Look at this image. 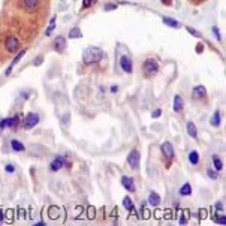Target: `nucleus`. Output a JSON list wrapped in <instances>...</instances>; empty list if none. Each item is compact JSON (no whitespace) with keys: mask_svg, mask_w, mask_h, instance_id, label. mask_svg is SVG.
Wrapping results in <instances>:
<instances>
[{"mask_svg":"<svg viewBox=\"0 0 226 226\" xmlns=\"http://www.w3.org/2000/svg\"><path fill=\"white\" fill-rule=\"evenodd\" d=\"M3 220H5V213H3V210H0V225L3 223Z\"/></svg>","mask_w":226,"mask_h":226,"instance_id":"ea45409f","label":"nucleus"},{"mask_svg":"<svg viewBox=\"0 0 226 226\" xmlns=\"http://www.w3.org/2000/svg\"><path fill=\"white\" fill-rule=\"evenodd\" d=\"M187 133L190 135V138H193V139H198V127H196V124L193 121H187Z\"/></svg>","mask_w":226,"mask_h":226,"instance_id":"6ab92c4d","label":"nucleus"},{"mask_svg":"<svg viewBox=\"0 0 226 226\" xmlns=\"http://www.w3.org/2000/svg\"><path fill=\"white\" fill-rule=\"evenodd\" d=\"M160 201H162V198H160V195L157 192H150V195L147 198V202L151 205V207H159L160 205Z\"/></svg>","mask_w":226,"mask_h":226,"instance_id":"2eb2a0df","label":"nucleus"},{"mask_svg":"<svg viewBox=\"0 0 226 226\" xmlns=\"http://www.w3.org/2000/svg\"><path fill=\"white\" fill-rule=\"evenodd\" d=\"M23 118L21 114H14L12 117H5L0 120V129L5 130V129H12V130H17L18 126L21 124Z\"/></svg>","mask_w":226,"mask_h":226,"instance_id":"f03ea898","label":"nucleus"},{"mask_svg":"<svg viewBox=\"0 0 226 226\" xmlns=\"http://www.w3.org/2000/svg\"><path fill=\"white\" fill-rule=\"evenodd\" d=\"M112 9H117V5L115 3H108L105 6V11H112Z\"/></svg>","mask_w":226,"mask_h":226,"instance_id":"4c0bfd02","label":"nucleus"},{"mask_svg":"<svg viewBox=\"0 0 226 226\" xmlns=\"http://www.w3.org/2000/svg\"><path fill=\"white\" fill-rule=\"evenodd\" d=\"M103 51L97 46H89L82 51V61L85 65H96L103 58Z\"/></svg>","mask_w":226,"mask_h":226,"instance_id":"f257e3e1","label":"nucleus"},{"mask_svg":"<svg viewBox=\"0 0 226 226\" xmlns=\"http://www.w3.org/2000/svg\"><path fill=\"white\" fill-rule=\"evenodd\" d=\"M34 225H36V226H45V222H36Z\"/></svg>","mask_w":226,"mask_h":226,"instance_id":"c03bdc74","label":"nucleus"},{"mask_svg":"<svg viewBox=\"0 0 226 226\" xmlns=\"http://www.w3.org/2000/svg\"><path fill=\"white\" fill-rule=\"evenodd\" d=\"M160 2H162L163 5H166V6H169V5L172 3V0H160Z\"/></svg>","mask_w":226,"mask_h":226,"instance_id":"37998d69","label":"nucleus"},{"mask_svg":"<svg viewBox=\"0 0 226 226\" xmlns=\"http://www.w3.org/2000/svg\"><path fill=\"white\" fill-rule=\"evenodd\" d=\"M178 225H181V226H183V225H187V216H186V214H181V216H180Z\"/></svg>","mask_w":226,"mask_h":226,"instance_id":"72a5a7b5","label":"nucleus"},{"mask_svg":"<svg viewBox=\"0 0 226 226\" xmlns=\"http://www.w3.org/2000/svg\"><path fill=\"white\" fill-rule=\"evenodd\" d=\"M11 148L14 150L15 153H24L26 151V147H24V144L18 139H11Z\"/></svg>","mask_w":226,"mask_h":226,"instance_id":"a211bd4d","label":"nucleus"},{"mask_svg":"<svg viewBox=\"0 0 226 226\" xmlns=\"http://www.w3.org/2000/svg\"><path fill=\"white\" fill-rule=\"evenodd\" d=\"M213 33H214V36L217 37V41H222V36H220V32L217 27H213Z\"/></svg>","mask_w":226,"mask_h":226,"instance_id":"e433bc0d","label":"nucleus"},{"mask_svg":"<svg viewBox=\"0 0 226 226\" xmlns=\"http://www.w3.org/2000/svg\"><path fill=\"white\" fill-rule=\"evenodd\" d=\"M54 27H56V15L51 18V21H49V26H48V29H46V32H45V36H49L53 33V30H54Z\"/></svg>","mask_w":226,"mask_h":226,"instance_id":"cd10ccee","label":"nucleus"},{"mask_svg":"<svg viewBox=\"0 0 226 226\" xmlns=\"http://www.w3.org/2000/svg\"><path fill=\"white\" fill-rule=\"evenodd\" d=\"M87 216H89V219H93L94 217V208L93 207L89 208V211H87Z\"/></svg>","mask_w":226,"mask_h":226,"instance_id":"58836bf2","label":"nucleus"},{"mask_svg":"<svg viewBox=\"0 0 226 226\" xmlns=\"http://www.w3.org/2000/svg\"><path fill=\"white\" fill-rule=\"evenodd\" d=\"M39 121H41L39 114H36V112H29V114H26V117L23 118L21 124H23V129L30 130L34 126H37V123H39Z\"/></svg>","mask_w":226,"mask_h":226,"instance_id":"20e7f679","label":"nucleus"},{"mask_svg":"<svg viewBox=\"0 0 226 226\" xmlns=\"http://www.w3.org/2000/svg\"><path fill=\"white\" fill-rule=\"evenodd\" d=\"M121 186H123L127 192H130V193H133V192L136 190V187H135V180H133L132 177H129V175H123V177H121Z\"/></svg>","mask_w":226,"mask_h":226,"instance_id":"9b49d317","label":"nucleus"},{"mask_svg":"<svg viewBox=\"0 0 226 226\" xmlns=\"http://www.w3.org/2000/svg\"><path fill=\"white\" fill-rule=\"evenodd\" d=\"M118 66L124 73H132L133 72V63H132V58L127 54H123L118 57Z\"/></svg>","mask_w":226,"mask_h":226,"instance_id":"423d86ee","label":"nucleus"},{"mask_svg":"<svg viewBox=\"0 0 226 226\" xmlns=\"http://www.w3.org/2000/svg\"><path fill=\"white\" fill-rule=\"evenodd\" d=\"M66 39L63 36H57V37H54V42H53V48H54V51H57V53H63L65 49H66Z\"/></svg>","mask_w":226,"mask_h":226,"instance_id":"f8f14e48","label":"nucleus"},{"mask_svg":"<svg viewBox=\"0 0 226 226\" xmlns=\"http://www.w3.org/2000/svg\"><path fill=\"white\" fill-rule=\"evenodd\" d=\"M183 106H184L183 97H181L180 94H175V96H174V103H172L174 112H181V111H183Z\"/></svg>","mask_w":226,"mask_h":226,"instance_id":"dca6fc26","label":"nucleus"},{"mask_svg":"<svg viewBox=\"0 0 226 226\" xmlns=\"http://www.w3.org/2000/svg\"><path fill=\"white\" fill-rule=\"evenodd\" d=\"M139 160H141L139 151H138L136 148H132L130 151H129V154H127V159H126L129 168L132 171H138V169H139Z\"/></svg>","mask_w":226,"mask_h":226,"instance_id":"39448f33","label":"nucleus"},{"mask_svg":"<svg viewBox=\"0 0 226 226\" xmlns=\"http://www.w3.org/2000/svg\"><path fill=\"white\" fill-rule=\"evenodd\" d=\"M214 207H216V211H223V208H225V204L222 202V201H217Z\"/></svg>","mask_w":226,"mask_h":226,"instance_id":"f704fd0d","label":"nucleus"},{"mask_svg":"<svg viewBox=\"0 0 226 226\" xmlns=\"http://www.w3.org/2000/svg\"><path fill=\"white\" fill-rule=\"evenodd\" d=\"M160 115H162V109H160V108L154 109V111H153V114H151V117H153V118H159Z\"/></svg>","mask_w":226,"mask_h":226,"instance_id":"c9c22d12","label":"nucleus"},{"mask_svg":"<svg viewBox=\"0 0 226 226\" xmlns=\"http://www.w3.org/2000/svg\"><path fill=\"white\" fill-rule=\"evenodd\" d=\"M5 48H6V51L11 53V54H14L17 53L18 49H20V39L17 36H8L6 39H5Z\"/></svg>","mask_w":226,"mask_h":226,"instance_id":"0eeeda50","label":"nucleus"},{"mask_svg":"<svg viewBox=\"0 0 226 226\" xmlns=\"http://www.w3.org/2000/svg\"><path fill=\"white\" fill-rule=\"evenodd\" d=\"M213 219H214V222H216L217 225H226V216L223 214L222 211H217V214L213 217Z\"/></svg>","mask_w":226,"mask_h":226,"instance_id":"a878e982","label":"nucleus"},{"mask_svg":"<svg viewBox=\"0 0 226 226\" xmlns=\"http://www.w3.org/2000/svg\"><path fill=\"white\" fill-rule=\"evenodd\" d=\"M207 97V89L204 85H195L193 90H192V99L195 100H201V99H205Z\"/></svg>","mask_w":226,"mask_h":226,"instance_id":"9d476101","label":"nucleus"},{"mask_svg":"<svg viewBox=\"0 0 226 226\" xmlns=\"http://www.w3.org/2000/svg\"><path fill=\"white\" fill-rule=\"evenodd\" d=\"M142 72H144V77H147V78L154 77L159 72V63L154 58H147L142 63Z\"/></svg>","mask_w":226,"mask_h":226,"instance_id":"7ed1b4c3","label":"nucleus"},{"mask_svg":"<svg viewBox=\"0 0 226 226\" xmlns=\"http://www.w3.org/2000/svg\"><path fill=\"white\" fill-rule=\"evenodd\" d=\"M81 36H82V33H81L80 27H73L69 30V39H80Z\"/></svg>","mask_w":226,"mask_h":226,"instance_id":"393cba45","label":"nucleus"},{"mask_svg":"<svg viewBox=\"0 0 226 226\" xmlns=\"http://www.w3.org/2000/svg\"><path fill=\"white\" fill-rule=\"evenodd\" d=\"M118 92V85H112L111 87V93H117Z\"/></svg>","mask_w":226,"mask_h":226,"instance_id":"a19ab883","label":"nucleus"},{"mask_svg":"<svg viewBox=\"0 0 226 226\" xmlns=\"http://www.w3.org/2000/svg\"><path fill=\"white\" fill-rule=\"evenodd\" d=\"M63 166H66V157L65 156H56L51 160V163H49V171L57 172V171H60Z\"/></svg>","mask_w":226,"mask_h":226,"instance_id":"1a4fd4ad","label":"nucleus"},{"mask_svg":"<svg viewBox=\"0 0 226 226\" xmlns=\"http://www.w3.org/2000/svg\"><path fill=\"white\" fill-rule=\"evenodd\" d=\"M15 171H17V168H15L14 163H6L5 165V172L6 174H15Z\"/></svg>","mask_w":226,"mask_h":226,"instance_id":"c85d7f7f","label":"nucleus"},{"mask_svg":"<svg viewBox=\"0 0 226 226\" xmlns=\"http://www.w3.org/2000/svg\"><path fill=\"white\" fill-rule=\"evenodd\" d=\"M210 124L213 127H219L220 124H222V112L219 111V109H216L214 111V114L211 115V118H210Z\"/></svg>","mask_w":226,"mask_h":226,"instance_id":"f3484780","label":"nucleus"},{"mask_svg":"<svg viewBox=\"0 0 226 226\" xmlns=\"http://www.w3.org/2000/svg\"><path fill=\"white\" fill-rule=\"evenodd\" d=\"M49 217H51V219H57L58 217V208L57 207H51V208H49Z\"/></svg>","mask_w":226,"mask_h":226,"instance_id":"7c9ffc66","label":"nucleus"},{"mask_svg":"<svg viewBox=\"0 0 226 226\" xmlns=\"http://www.w3.org/2000/svg\"><path fill=\"white\" fill-rule=\"evenodd\" d=\"M44 63V56L42 54H39L34 60H33V66H39V65H42Z\"/></svg>","mask_w":226,"mask_h":226,"instance_id":"473e14b6","label":"nucleus"},{"mask_svg":"<svg viewBox=\"0 0 226 226\" xmlns=\"http://www.w3.org/2000/svg\"><path fill=\"white\" fill-rule=\"evenodd\" d=\"M24 54H26V49H21V51L18 53V56H15V58L14 60H12L11 61V65H9V68L6 69V72H5V75H6V77H8V75H11V72H12V69H14L15 66H17V63H18V61L24 57Z\"/></svg>","mask_w":226,"mask_h":226,"instance_id":"4468645a","label":"nucleus"},{"mask_svg":"<svg viewBox=\"0 0 226 226\" xmlns=\"http://www.w3.org/2000/svg\"><path fill=\"white\" fill-rule=\"evenodd\" d=\"M207 177L211 178V180H217L219 178V172L213 168H207Z\"/></svg>","mask_w":226,"mask_h":226,"instance_id":"bb28decb","label":"nucleus"},{"mask_svg":"<svg viewBox=\"0 0 226 226\" xmlns=\"http://www.w3.org/2000/svg\"><path fill=\"white\" fill-rule=\"evenodd\" d=\"M178 193H180V196H183V198H184V196H190V195H192V186H190V183L181 184Z\"/></svg>","mask_w":226,"mask_h":226,"instance_id":"412c9836","label":"nucleus"},{"mask_svg":"<svg viewBox=\"0 0 226 226\" xmlns=\"http://www.w3.org/2000/svg\"><path fill=\"white\" fill-rule=\"evenodd\" d=\"M41 0H23V6L27 12H36L39 9Z\"/></svg>","mask_w":226,"mask_h":226,"instance_id":"ddd939ff","label":"nucleus"},{"mask_svg":"<svg viewBox=\"0 0 226 226\" xmlns=\"http://www.w3.org/2000/svg\"><path fill=\"white\" fill-rule=\"evenodd\" d=\"M162 21L163 24H166L168 27H172V29H180V23L174 18H169V17H162Z\"/></svg>","mask_w":226,"mask_h":226,"instance_id":"4be33fe9","label":"nucleus"},{"mask_svg":"<svg viewBox=\"0 0 226 226\" xmlns=\"http://www.w3.org/2000/svg\"><path fill=\"white\" fill-rule=\"evenodd\" d=\"M160 150H162V154L166 160H172L175 157V150H174V145L169 142V141H165L162 145H160Z\"/></svg>","mask_w":226,"mask_h":226,"instance_id":"6e6552de","label":"nucleus"},{"mask_svg":"<svg viewBox=\"0 0 226 226\" xmlns=\"http://www.w3.org/2000/svg\"><path fill=\"white\" fill-rule=\"evenodd\" d=\"M186 30L189 32V33H190L192 36H195V37H201V36H202V34H201L199 32H196V30H195L193 27H189V26H187V27H186Z\"/></svg>","mask_w":226,"mask_h":226,"instance_id":"2f4dec72","label":"nucleus"},{"mask_svg":"<svg viewBox=\"0 0 226 226\" xmlns=\"http://www.w3.org/2000/svg\"><path fill=\"white\" fill-rule=\"evenodd\" d=\"M123 207L126 208L127 211H135V204H133V201L129 198V196H126V198H123Z\"/></svg>","mask_w":226,"mask_h":226,"instance_id":"b1692460","label":"nucleus"},{"mask_svg":"<svg viewBox=\"0 0 226 226\" xmlns=\"http://www.w3.org/2000/svg\"><path fill=\"white\" fill-rule=\"evenodd\" d=\"M202 49H204V46L201 45V44H199V45H196V53H202Z\"/></svg>","mask_w":226,"mask_h":226,"instance_id":"79ce46f5","label":"nucleus"},{"mask_svg":"<svg viewBox=\"0 0 226 226\" xmlns=\"http://www.w3.org/2000/svg\"><path fill=\"white\" fill-rule=\"evenodd\" d=\"M213 165H214V169H216L217 172L223 171V168H225V165H223L222 159H220L217 154H214V156H213Z\"/></svg>","mask_w":226,"mask_h":226,"instance_id":"5701e85b","label":"nucleus"},{"mask_svg":"<svg viewBox=\"0 0 226 226\" xmlns=\"http://www.w3.org/2000/svg\"><path fill=\"white\" fill-rule=\"evenodd\" d=\"M187 159H189V163L192 166H196V165H199L201 156H199V153L196 151V150H192V151L189 153V156H187Z\"/></svg>","mask_w":226,"mask_h":226,"instance_id":"aec40b11","label":"nucleus"},{"mask_svg":"<svg viewBox=\"0 0 226 226\" xmlns=\"http://www.w3.org/2000/svg\"><path fill=\"white\" fill-rule=\"evenodd\" d=\"M96 3V0H82V6L81 9H89L90 6H93Z\"/></svg>","mask_w":226,"mask_h":226,"instance_id":"c756f323","label":"nucleus"}]
</instances>
